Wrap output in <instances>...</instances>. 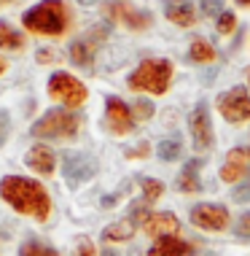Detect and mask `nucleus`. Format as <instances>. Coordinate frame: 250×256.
<instances>
[{"label": "nucleus", "mask_w": 250, "mask_h": 256, "mask_svg": "<svg viewBox=\"0 0 250 256\" xmlns=\"http://www.w3.org/2000/svg\"><path fill=\"white\" fill-rule=\"evenodd\" d=\"M0 197L8 202L13 210L27 213V216L43 221L51 213V200H48L46 189L32 178H22V176H5L0 181Z\"/></svg>", "instance_id": "obj_1"}, {"label": "nucleus", "mask_w": 250, "mask_h": 256, "mask_svg": "<svg viewBox=\"0 0 250 256\" xmlns=\"http://www.w3.org/2000/svg\"><path fill=\"white\" fill-rule=\"evenodd\" d=\"M24 27L43 36H59L67 27V11L59 0H43L24 14Z\"/></svg>", "instance_id": "obj_2"}, {"label": "nucleus", "mask_w": 250, "mask_h": 256, "mask_svg": "<svg viewBox=\"0 0 250 256\" xmlns=\"http://www.w3.org/2000/svg\"><path fill=\"white\" fill-rule=\"evenodd\" d=\"M172 81V62L170 60H145L135 73L129 76V86L151 94H164Z\"/></svg>", "instance_id": "obj_3"}, {"label": "nucleus", "mask_w": 250, "mask_h": 256, "mask_svg": "<svg viewBox=\"0 0 250 256\" xmlns=\"http://www.w3.org/2000/svg\"><path fill=\"white\" fill-rule=\"evenodd\" d=\"M75 132H78V116L73 110H62V108L48 110L32 124L35 138H73Z\"/></svg>", "instance_id": "obj_4"}, {"label": "nucleus", "mask_w": 250, "mask_h": 256, "mask_svg": "<svg viewBox=\"0 0 250 256\" xmlns=\"http://www.w3.org/2000/svg\"><path fill=\"white\" fill-rule=\"evenodd\" d=\"M48 94L54 100H62L67 108H78L86 100V86L78 78H73L70 73H54L48 78Z\"/></svg>", "instance_id": "obj_5"}, {"label": "nucleus", "mask_w": 250, "mask_h": 256, "mask_svg": "<svg viewBox=\"0 0 250 256\" xmlns=\"http://www.w3.org/2000/svg\"><path fill=\"white\" fill-rule=\"evenodd\" d=\"M218 110L226 122L232 124H240V122H248L250 119V98H248V89L245 86H234L224 92L218 98Z\"/></svg>", "instance_id": "obj_6"}, {"label": "nucleus", "mask_w": 250, "mask_h": 256, "mask_svg": "<svg viewBox=\"0 0 250 256\" xmlns=\"http://www.w3.org/2000/svg\"><path fill=\"white\" fill-rule=\"evenodd\" d=\"M189 218L194 226H199L205 232H224L229 226V210L224 205H207V202L194 205Z\"/></svg>", "instance_id": "obj_7"}, {"label": "nucleus", "mask_w": 250, "mask_h": 256, "mask_svg": "<svg viewBox=\"0 0 250 256\" xmlns=\"http://www.w3.org/2000/svg\"><path fill=\"white\" fill-rule=\"evenodd\" d=\"M191 138H194V148L202 154L213 146V122H210V110H207V102H197L191 110Z\"/></svg>", "instance_id": "obj_8"}, {"label": "nucleus", "mask_w": 250, "mask_h": 256, "mask_svg": "<svg viewBox=\"0 0 250 256\" xmlns=\"http://www.w3.org/2000/svg\"><path fill=\"white\" fill-rule=\"evenodd\" d=\"M62 172L67 176L70 184H83L89 178L97 176V159L89 154H78V151H70V154L62 156Z\"/></svg>", "instance_id": "obj_9"}, {"label": "nucleus", "mask_w": 250, "mask_h": 256, "mask_svg": "<svg viewBox=\"0 0 250 256\" xmlns=\"http://www.w3.org/2000/svg\"><path fill=\"white\" fill-rule=\"evenodd\" d=\"M105 116H108L110 132H116V135H127L132 130V124H135V116H132L129 106L119 98H108L105 100Z\"/></svg>", "instance_id": "obj_10"}, {"label": "nucleus", "mask_w": 250, "mask_h": 256, "mask_svg": "<svg viewBox=\"0 0 250 256\" xmlns=\"http://www.w3.org/2000/svg\"><path fill=\"white\" fill-rule=\"evenodd\" d=\"M180 230V221L175 213H170V210H164V213H154L148 221H145V232H148V238H156V240H162V238H175Z\"/></svg>", "instance_id": "obj_11"}, {"label": "nucleus", "mask_w": 250, "mask_h": 256, "mask_svg": "<svg viewBox=\"0 0 250 256\" xmlns=\"http://www.w3.org/2000/svg\"><path fill=\"white\" fill-rule=\"evenodd\" d=\"M108 14L116 16L119 22H124L127 27H132V30H143V27L151 24V14L137 11V8H132V6H127V3H110Z\"/></svg>", "instance_id": "obj_12"}, {"label": "nucleus", "mask_w": 250, "mask_h": 256, "mask_svg": "<svg viewBox=\"0 0 250 256\" xmlns=\"http://www.w3.org/2000/svg\"><path fill=\"white\" fill-rule=\"evenodd\" d=\"M27 164H30L35 172H40V176H51L57 159H54V151L48 146H32L30 151H27Z\"/></svg>", "instance_id": "obj_13"}, {"label": "nucleus", "mask_w": 250, "mask_h": 256, "mask_svg": "<svg viewBox=\"0 0 250 256\" xmlns=\"http://www.w3.org/2000/svg\"><path fill=\"white\" fill-rule=\"evenodd\" d=\"M194 248L180 238H162L156 240V246L148 251V256H189Z\"/></svg>", "instance_id": "obj_14"}, {"label": "nucleus", "mask_w": 250, "mask_h": 256, "mask_svg": "<svg viewBox=\"0 0 250 256\" xmlns=\"http://www.w3.org/2000/svg\"><path fill=\"white\" fill-rule=\"evenodd\" d=\"M167 19L180 24V27H189V24L197 22V14H194V8L186 0H170V3H167Z\"/></svg>", "instance_id": "obj_15"}, {"label": "nucleus", "mask_w": 250, "mask_h": 256, "mask_svg": "<svg viewBox=\"0 0 250 256\" xmlns=\"http://www.w3.org/2000/svg\"><path fill=\"white\" fill-rule=\"evenodd\" d=\"M94 38H102V36H97V30L92 32ZM94 38H81V40H75V44H70V60L75 62V65H92V57H94Z\"/></svg>", "instance_id": "obj_16"}, {"label": "nucleus", "mask_w": 250, "mask_h": 256, "mask_svg": "<svg viewBox=\"0 0 250 256\" xmlns=\"http://www.w3.org/2000/svg\"><path fill=\"white\" fill-rule=\"evenodd\" d=\"M199 159H191L189 164L183 168V172L178 176V181L175 186L180 192H189V194H197V192H202V184H199V178H197V170H199Z\"/></svg>", "instance_id": "obj_17"}, {"label": "nucleus", "mask_w": 250, "mask_h": 256, "mask_svg": "<svg viewBox=\"0 0 250 256\" xmlns=\"http://www.w3.org/2000/svg\"><path fill=\"white\" fill-rule=\"evenodd\" d=\"M137 226L132 224L129 218L124 221H116V224H110L102 230V240H108V243H124V240H132V234H135Z\"/></svg>", "instance_id": "obj_18"}, {"label": "nucleus", "mask_w": 250, "mask_h": 256, "mask_svg": "<svg viewBox=\"0 0 250 256\" xmlns=\"http://www.w3.org/2000/svg\"><path fill=\"white\" fill-rule=\"evenodd\" d=\"M189 57H191L194 62H202V65H205V62H213V60H215V49L207 44L205 38H197V40L191 44V49H189Z\"/></svg>", "instance_id": "obj_19"}, {"label": "nucleus", "mask_w": 250, "mask_h": 256, "mask_svg": "<svg viewBox=\"0 0 250 256\" xmlns=\"http://www.w3.org/2000/svg\"><path fill=\"white\" fill-rule=\"evenodd\" d=\"M156 151H159V156H162L164 162H175V159L183 154V146H180L178 138H164V140L156 146Z\"/></svg>", "instance_id": "obj_20"}, {"label": "nucleus", "mask_w": 250, "mask_h": 256, "mask_svg": "<svg viewBox=\"0 0 250 256\" xmlns=\"http://www.w3.org/2000/svg\"><path fill=\"white\" fill-rule=\"evenodd\" d=\"M19 46H22V36L11 24L0 22V49H19Z\"/></svg>", "instance_id": "obj_21"}, {"label": "nucleus", "mask_w": 250, "mask_h": 256, "mask_svg": "<svg viewBox=\"0 0 250 256\" xmlns=\"http://www.w3.org/2000/svg\"><path fill=\"white\" fill-rule=\"evenodd\" d=\"M140 186H143L145 202H156V200L164 194V184L156 181V178H140Z\"/></svg>", "instance_id": "obj_22"}, {"label": "nucleus", "mask_w": 250, "mask_h": 256, "mask_svg": "<svg viewBox=\"0 0 250 256\" xmlns=\"http://www.w3.org/2000/svg\"><path fill=\"white\" fill-rule=\"evenodd\" d=\"M19 256H59L54 248H48V246H40L35 243V240H30V243H24L22 248H19Z\"/></svg>", "instance_id": "obj_23"}, {"label": "nucleus", "mask_w": 250, "mask_h": 256, "mask_svg": "<svg viewBox=\"0 0 250 256\" xmlns=\"http://www.w3.org/2000/svg\"><path fill=\"white\" fill-rule=\"evenodd\" d=\"M242 176H248V172L242 170L237 162H229V159H226V164L221 168V181H224V184H234V181H240Z\"/></svg>", "instance_id": "obj_24"}, {"label": "nucleus", "mask_w": 250, "mask_h": 256, "mask_svg": "<svg viewBox=\"0 0 250 256\" xmlns=\"http://www.w3.org/2000/svg\"><path fill=\"white\" fill-rule=\"evenodd\" d=\"M229 162H237L245 172H250V148H232L229 151Z\"/></svg>", "instance_id": "obj_25"}, {"label": "nucleus", "mask_w": 250, "mask_h": 256, "mask_svg": "<svg viewBox=\"0 0 250 256\" xmlns=\"http://www.w3.org/2000/svg\"><path fill=\"white\" fill-rule=\"evenodd\" d=\"M234 238L237 240H250V213H242L234 224Z\"/></svg>", "instance_id": "obj_26"}, {"label": "nucleus", "mask_w": 250, "mask_h": 256, "mask_svg": "<svg viewBox=\"0 0 250 256\" xmlns=\"http://www.w3.org/2000/svg\"><path fill=\"white\" fill-rule=\"evenodd\" d=\"M234 24H237V19H234L232 11H224L218 16V32H221V36H229V32L234 30Z\"/></svg>", "instance_id": "obj_27"}, {"label": "nucleus", "mask_w": 250, "mask_h": 256, "mask_svg": "<svg viewBox=\"0 0 250 256\" xmlns=\"http://www.w3.org/2000/svg\"><path fill=\"white\" fill-rule=\"evenodd\" d=\"M199 6H202L205 16H221L224 14V3L221 0H199Z\"/></svg>", "instance_id": "obj_28"}, {"label": "nucleus", "mask_w": 250, "mask_h": 256, "mask_svg": "<svg viewBox=\"0 0 250 256\" xmlns=\"http://www.w3.org/2000/svg\"><path fill=\"white\" fill-rule=\"evenodd\" d=\"M135 116L137 119H151V116H154V106H151L148 100H137L135 102Z\"/></svg>", "instance_id": "obj_29"}, {"label": "nucleus", "mask_w": 250, "mask_h": 256, "mask_svg": "<svg viewBox=\"0 0 250 256\" xmlns=\"http://www.w3.org/2000/svg\"><path fill=\"white\" fill-rule=\"evenodd\" d=\"M8 132H11V116L5 114V110H0V146L5 143Z\"/></svg>", "instance_id": "obj_30"}, {"label": "nucleus", "mask_w": 250, "mask_h": 256, "mask_svg": "<svg viewBox=\"0 0 250 256\" xmlns=\"http://www.w3.org/2000/svg\"><path fill=\"white\" fill-rule=\"evenodd\" d=\"M232 200H234V202H248V200H250V181L237 186V189L232 192Z\"/></svg>", "instance_id": "obj_31"}, {"label": "nucleus", "mask_w": 250, "mask_h": 256, "mask_svg": "<svg viewBox=\"0 0 250 256\" xmlns=\"http://www.w3.org/2000/svg\"><path fill=\"white\" fill-rule=\"evenodd\" d=\"M145 154H148V143H137L135 148L127 151V156H145Z\"/></svg>", "instance_id": "obj_32"}, {"label": "nucleus", "mask_w": 250, "mask_h": 256, "mask_svg": "<svg viewBox=\"0 0 250 256\" xmlns=\"http://www.w3.org/2000/svg\"><path fill=\"white\" fill-rule=\"evenodd\" d=\"M78 256H97V254H94V246L89 243V240H86V243H81V251H78Z\"/></svg>", "instance_id": "obj_33"}, {"label": "nucleus", "mask_w": 250, "mask_h": 256, "mask_svg": "<svg viewBox=\"0 0 250 256\" xmlns=\"http://www.w3.org/2000/svg\"><path fill=\"white\" fill-rule=\"evenodd\" d=\"M51 60H54V54H51V52H43V49L38 52V62H51Z\"/></svg>", "instance_id": "obj_34"}, {"label": "nucleus", "mask_w": 250, "mask_h": 256, "mask_svg": "<svg viewBox=\"0 0 250 256\" xmlns=\"http://www.w3.org/2000/svg\"><path fill=\"white\" fill-rule=\"evenodd\" d=\"M78 3H81V6H94L97 0H78Z\"/></svg>", "instance_id": "obj_35"}, {"label": "nucleus", "mask_w": 250, "mask_h": 256, "mask_svg": "<svg viewBox=\"0 0 250 256\" xmlns=\"http://www.w3.org/2000/svg\"><path fill=\"white\" fill-rule=\"evenodd\" d=\"M102 256H119V254H116V251H108V248H105V251H102Z\"/></svg>", "instance_id": "obj_36"}, {"label": "nucleus", "mask_w": 250, "mask_h": 256, "mask_svg": "<svg viewBox=\"0 0 250 256\" xmlns=\"http://www.w3.org/2000/svg\"><path fill=\"white\" fill-rule=\"evenodd\" d=\"M3 70H5V60L0 57V73H3Z\"/></svg>", "instance_id": "obj_37"}, {"label": "nucleus", "mask_w": 250, "mask_h": 256, "mask_svg": "<svg viewBox=\"0 0 250 256\" xmlns=\"http://www.w3.org/2000/svg\"><path fill=\"white\" fill-rule=\"evenodd\" d=\"M237 3H242V6H250V0H237Z\"/></svg>", "instance_id": "obj_38"}, {"label": "nucleus", "mask_w": 250, "mask_h": 256, "mask_svg": "<svg viewBox=\"0 0 250 256\" xmlns=\"http://www.w3.org/2000/svg\"><path fill=\"white\" fill-rule=\"evenodd\" d=\"M205 256H215V254H205Z\"/></svg>", "instance_id": "obj_39"}, {"label": "nucleus", "mask_w": 250, "mask_h": 256, "mask_svg": "<svg viewBox=\"0 0 250 256\" xmlns=\"http://www.w3.org/2000/svg\"><path fill=\"white\" fill-rule=\"evenodd\" d=\"M248 81H250V76H248Z\"/></svg>", "instance_id": "obj_40"}]
</instances>
